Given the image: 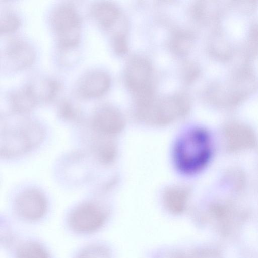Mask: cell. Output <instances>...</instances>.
Returning <instances> with one entry per match:
<instances>
[{"label":"cell","mask_w":258,"mask_h":258,"mask_svg":"<svg viewBox=\"0 0 258 258\" xmlns=\"http://www.w3.org/2000/svg\"><path fill=\"white\" fill-rule=\"evenodd\" d=\"M1 124V155L4 158L23 155L37 146L44 138L41 125L22 114L20 117L5 116Z\"/></svg>","instance_id":"obj_1"},{"label":"cell","mask_w":258,"mask_h":258,"mask_svg":"<svg viewBox=\"0 0 258 258\" xmlns=\"http://www.w3.org/2000/svg\"><path fill=\"white\" fill-rule=\"evenodd\" d=\"M258 81L253 69L244 63L233 70L223 82H217L207 88L208 100L221 107L236 106L257 90Z\"/></svg>","instance_id":"obj_2"},{"label":"cell","mask_w":258,"mask_h":258,"mask_svg":"<svg viewBox=\"0 0 258 258\" xmlns=\"http://www.w3.org/2000/svg\"><path fill=\"white\" fill-rule=\"evenodd\" d=\"M211 155V145L208 133L197 128L188 131L178 140L174 151V161L178 169L185 174L202 170Z\"/></svg>","instance_id":"obj_3"},{"label":"cell","mask_w":258,"mask_h":258,"mask_svg":"<svg viewBox=\"0 0 258 258\" xmlns=\"http://www.w3.org/2000/svg\"><path fill=\"white\" fill-rule=\"evenodd\" d=\"M50 21L61 48L70 49L79 44L81 19L74 6L69 4L59 5L53 11Z\"/></svg>","instance_id":"obj_4"},{"label":"cell","mask_w":258,"mask_h":258,"mask_svg":"<svg viewBox=\"0 0 258 258\" xmlns=\"http://www.w3.org/2000/svg\"><path fill=\"white\" fill-rule=\"evenodd\" d=\"M190 108V100L188 96L184 93H178L155 101L138 116L148 122L164 125L177 117L185 115Z\"/></svg>","instance_id":"obj_5"},{"label":"cell","mask_w":258,"mask_h":258,"mask_svg":"<svg viewBox=\"0 0 258 258\" xmlns=\"http://www.w3.org/2000/svg\"><path fill=\"white\" fill-rule=\"evenodd\" d=\"M152 69L145 58L135 57L128 62L124 74L125 82L134 98L154 93Z\"/></svg>","instance_id":"obj_6"},{"label":"cell","mask_w":258,"mask_h":258,"mask_svg":"<svg viewBox=\"0 0 258 258\" xmlns=\"http://www.w3.org/2000/svg\"><path fill=\"white\" fill-rule=\"evenodd\" d=\"M106 213L96 203L86 202L76 208L69 218L71 227L81 233L92 232L99 229L104 223Z\"/></svg>","instance_id":"obj_7"},{"label":"cell","mask_w":258,"mask_h":258,"mask_svg":"<svg viewBox=\"0 0 258 258\" xmlns=\"http://www.w3.org/2000/svg\"><path fill=\"white\" fill-rule=\"evenodd\" d=\"M16 210L23 218L35 220L41 218L47 209V201L43 194L35 189L22 192L16 200Z\"/></svg>","instance_id":"obj_8"},{"label":"cell","mask_w":258,"mask_h":258,"mask_svg":"<svg viewBox=\"0 0 258 258\" xmlns=\"http://www.w3.org/2000/svg\"><path fill=\"white\" fill-rule=\"evenodd\" d=\"M124 123L122 114L110 106H104L98 109L92 119L93 130L98 134L107 136L120 132Z\"/></svg>","instance_id":"obj_9"},{"label":"cell","mask_w":258,"mask_h":258,"mask_svg":"<svg viewBox=\"0 0 258 258\" xmlns=\"http://www.w3.org/2000/svg\"><path fill=\"white\" fill-rule=\"evenodd\" d=\"M111 85L110 76L103 71L97 70L85 74L78 81L76 93L83 98H94L105 94Z\"/></svg>","instance_id":"obj_10"},{"label":"cell","mask_w":258,"mask_h":258,"mask_svg":"<svg viewBox=\"0 0 258 258\" xmlns=\"http://www.w3.org/2000/svg\"><path fill=\"white\" fill-rule=\"evenodd\" d=\"M4 56L12 68L20 70L31 65L35 59V52L27 42L13 39L4 49Z\"/></svg>","instance_id":"obj_11"},{"label":"cell","mask_w":258,"mask_h":258,"mask_svg":"<svg viewBox=\"0 0 258 258\" xmlns=\"http://www.w3.org/2000/svg\"><path fill=\"white\" fill-rule=\"evenodd\" d=\"M219 1L196 2L191 9V15L197 21L204 24L218 22L223 15L226 5Z\"/></svg>","instance_id":"obj_12"},{"label":"cell","mask_w":258,"mask_h":258,"mask_svg":"<svg viewBox=\"0 0 258 258\" xmlns=\"http://www.w3.org/2000/svg\"><path fill=\"white\" fill-rule=\"evenodd\" d=\"M225 136L228 147L233 150L249 148L253 146L255 141L253 132L248 127L239 123L227 126Z\"/></svg>","instance_id":"obj_13"},{"label":"cell","mask_w":258,"mask_h":258,"mask_svg":"<svg viewBox=\"0 0 258 258\" xmlns=\"http://www.w3.org/2000/svg\"><path fill=\"white\" fill-rule=\"evenodd\" d=\"M9 100L15 112L20 114L30 111L38 103L30 84L12 93Z\"/></svg>","instance_id":"obj_14"},{"label":"cell","mask_w":258,"mask_h":258,"mask_svg":"<svg viewBox=\"0 0 258 258\" xmlns=\"http://www.w3.org/2000/svg\"><path fill=\"white\" fill-rule=\"evenodd\" d=\"M91 13L97 22L105 28L112 27L120 16L118 7L110 2H101L94 5Z\"/></svg>","instance_id":"obj_15"},{"label":"cell","mask_w":258,"mask_h":258,"mask_svg":"<svg viewBox=\"0 0 258 258\" xmlns=\"http://www.w3.org/2000/svg\"><path fill=\"white\" fill-rule=\"evenodd\" d=\"M208 49L211 56L222 62L229 61L233 57V47L220 30H217L212 35Z\"/></svg>","instance_id":"obj_16"},{"label":"cell","mask_w":258,"mask_h":258,"mask_svg":"<svg viewBox=\"0 0 258 258\" xmlns=\"http://www.w3.org/2000/svg\"><path fill=\"white\" fill-rule=\"evenodd\" d=\"M190 191L184 186H174L165 191L163 197L164 205L167 209L174 214H179L184 211Z\"/></svg>","instance_id":"obj_17"},{"label":"cell","mask_w":258,"mask_h":258,"mask_svg":"<svg viewBox=\"0 0 258 258\" xmlns=\"http://www.w3.org/2000/svg\"><path fill=\"white\" fill-rule=\"evenodd\" d=\"M195 41V36L190 32L177 30L174 32L170 40V48L176 55L184 57L190 52Z\"/></svg>","instance_id":"obj_18"},{"label":"cell","mask_w":258,"mask_h":258,"mask_svg":"<svg viewBox=\"0 0 258 258\" xmlns=\"http://www.w3.org/2000/svg\"><path fill=\"white\" fill-rule=\"evenodd\" d=\"M106 137L105 138H100L94 147V150L98 160L104 164L111 163L114 160L116 153L115 144Z\"/></svg>","instance_id":"obj_19"},{"label":"cell","mask_w":258,"mask_h":258,"mask_svg":"<svg viewBox=\"0 0 258 258\" xmlns=\"http://www.w3.org/2000/svg\"><path fill=\"white\" fill-rule=\"evenodd\" d=\"M18 258H49L46 251L38 244L27 243L17 251Z\"/></svg>","instance_id":"obj_20"},{"label":"cell","mask_w":258,"mask_h":258,"mask_svg":"<svg viewBox=\"0 0 258 258\" xmlns=\"http://www.w3.org/2000/svg\"><path fill=\"white\" fill-rule=\"evenodd\" d=\"M245 49L248 58L258 55V23L254 24L249 28Z\"/></svg>","instance_id":"obj_21"},{"label":"cell","mask_w":258,"mask_h":258,"mask_svg":"<svg viewBox=\"0 0 258 258\" xmlns=\"http://www.w3.org/2000/svg\"><path fill=\"white\" fill-rule=\"evenodd\" d=\"M20 24V21L15 14L6 11L1 16V32L4 33L12 32L18 29Z\"/></svg>","instance_id":"obj_22"},{"label":"cell","mask_w":258,"mask_h":258,"mask_svg":"<svg viewBox=\"0 0 258 258\" xmlns=\"http://www.w3.org/2000/svg\"><path fill=\"white\" fill-rule=\"evenodd\" d=\"M112 47L114 52L118 56H124L127 53L128 41L124 33L118 32L113 36Z\"/></svg>","instance_id":"obj_23"},{"label":"cell","mask_w":258,"mask_h":258,"mask_svg":"<svg viewBox=\"0 0 258 258\" xmlns=\"http://www.w3.org/2000/svg\"><path fill=\"white\" fill-rule=\"evenodd\" d=\"M78 258H111V256L106 248L100 246H91L82 250Z\"/></svg>","instance_id":"obj_24"},{"label":"cell","mask_w":258,"mask_h":258,"mask_svg":"<svg viewBox=\"0 0 258 258\" xmlns=\"http://www.w3.org/2000/svg\"><path fill=\"white\" fill-rule=\"evenodd\" d=\"M201 70L199 66L193 62L186 63L182 69V76L185 83L191 84L200 76Z\"/></svg>","instance_id":"obj_25"},{"label":"cell","mask_w":258,"mask_h":258,"mask_svg":"<svg viewBox=\"0 0 258 258\" xmlns=\"http://www.w3.org/2000/svg\"><path fill=\"white\" fill-rule=\"evenodd\" d=\"M58 113L59 116L67 120L76 119L77 112L71 103L68 101H62L59 104Z\"/></svg>","instance_id":"obj_26"},{"label":"cell","mask_w":258,"mask_h":258,"mask_svg":"<svg viewBox=\"0 0 258 258\" xmlns=\"http://www.w3.org/2000/svg\"><path fill=\"white\" fill-rule=\"evenodd\" d=\"M228 7L236 10L239 13L249 14L256 9L257 5L254 1H232L228 4Z\"/></svg>","instance_id":"obj_27"}]
</instances>
